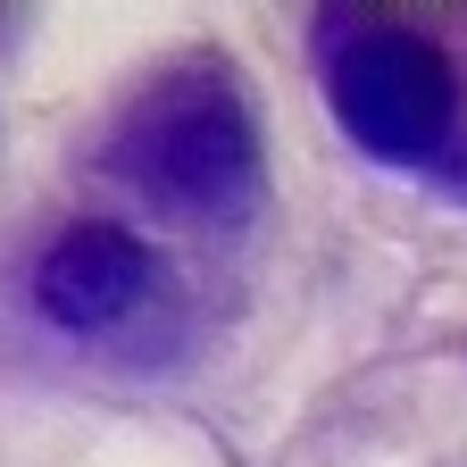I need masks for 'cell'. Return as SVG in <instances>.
<instances>
[{
  "mask_svg": "<svg viewBox=\"0 0 467 467\" xmlns=\"http://www.w3.org/2000/svg\"><path fill=\"white\" fill-rule=\"evenodd\" d=\"M142 284H150V251L126 225H67L42 251V267H34V301H42L50 326L100 334V326H117L142 301Z\"/></svg>",
  "mask_w": 467,
  "mask_h": 467,
  "instance_id": "3957f363",
  "label": "cell"
},
{
  "mask_svg": "<svg viewBox=\"0 0 467 467\" xmlns=\"http://www.w3.org/2000/svg\"><path fill=\"white\" fill-rule=\"evenodd\" d=\"M109 175L175 217H243L259 201V134L225 76L184 67L134 100L109 142Z\"/></svg>",
  "mask_w": 467,
  "mask_h": 467,
  "instance_id": "6da1fadb",
  "label": "cell"
},
{
  "mask_svg": "<svg viewBox=\"0 0 467 467\" xmlns=\"http://www.w3.org/2000/svg\"><path fill=\"white\" fill-rule=\"evenodd\" d=\"M326 100H334L342 134L359 150L400 159V167L434 159L451 142V126H459V76H451V58L426 34H392V26L342 34V50L326 58Z\"/></svg>",
  "mask_w": 467,
  "mask_h": 467,
  "instance_id": "7a4b0ae2",
  "label": "cell"
}]
</instances>
